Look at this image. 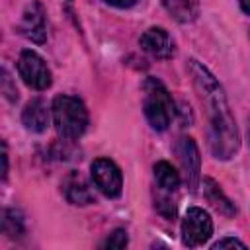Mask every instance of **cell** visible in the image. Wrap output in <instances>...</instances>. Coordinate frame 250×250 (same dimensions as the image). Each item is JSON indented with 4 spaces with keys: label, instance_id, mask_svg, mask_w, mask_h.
I'll use <instances>...</instances> for the list:
<instances>
[{
    "label": "cell",
    "instance_id": "1",
    "mask_svg": "<svg viewBox=\"0 0 250 250\" xmlns=\"http://www.w3.org/2000/svg\"><path fill=\"white\" fill-rule=\"evenodd\" d=\"M189 76L197 90V96L205 107L207 115V143L211 154L219 160L232 158L240 148V135L234 121V115L229 107L227 96L219 80L203 66L199 61L189 59L188 62Z\"/></svg>",
    "mask_w": 250,
    "mask_h": 250
},
{
    "label": "cell",
    "instance_id": "2",
    "mask_svg": "<svg viewBox=\"0 0 250 250\" xmlns=\"http://www.w3.org/2000/svg\"><path fill=\"white\" fill-rule=\"evenodd\" d=\"M51 111H53L55 129L62 139L72 141V139H78L86 131L88 109L82 100H78L74 96L61 94L53 100Z\"/></svg>",
    "mask_w": 250,
    "mask_h": 250
},
{
    "label": "cell",
    "instance_id": "3",
    "mask_svg": "<svg viewBox=\"0 0 250 250\" xmlns=\"http://www.w3.org/2000/svg\"><path fill=\"white\" fill-rule=\"evenodd\" d=\"M143 109L150 127L156 131H164L172 123L176 111L172 96L168 94L166 86L154 76H148L143 82Z\"/></svg>",
    "mask_w": 250,
    "mask_h": 250
},
{
    "label": "cell",
    "instance_id": "4",
    "mask_svg": "<svg viewBox=\"0 0 250 250\" xmlns=\"http://www.w3.org/2000/svg\"><path fill=\"white\" fill-rule=\"evenodd\" d=\"M213 234V221L207 211L189 207L182 219V242L189 248L205 244Z\"/></svg>",
    "mask_w": 250,
    "mask_h": 250
},
{
    "label": "cell",
    "instance_id": "5",
    "mask_svg": "<svg viewBox=\"0 0 250 250\" xmlns=\"http://www.w3.org/2000/svg\"><path fill=\"white\" fill-rule=\"evenodd\" d=\"M18 72H20L21 80L33 90H47L53 82L47 62L35 51H29V49L21 51V55L18 59Z\"/></svg>",
    "mask_w": 250,
    "mask_h": 250
},
{
    "label": "cell",
    "instance_id": "6",
    "mask_svg": "<svg viewBox=\"0 0 250 250\" xmlns=\"http://www.w3.org/2000/svg\"><path fill=\"white\" fill-rule=\"evenodd\" d=\"M176 152L180 158V164L184 168V178H186V186L191 193L197 191L199 184H201V156H199V148L195 145V141L191 137H180L178 145H176Z\"/></svg>",
    "mask_w": 250,
    "mask_h": 250
},
{
    "label": "cell",
    "instance_id": "7",
    "mask_svg": "<svg viewBox=\"0 0 250 250\" xmlns=\"http://www.w3.org/2000/svg\"><path fill=\"white\" fill-rule=\"evenodd\" d=\"M92 180L98 189L107 197H119L123 189V176L119 166L109 158H96L90 164Z\"/></svg>",
    "mask_w": 250,
    "mask_h": 250
},
{
    "label": "cell",
    "instance_id": "8",
    "mask_svg": "<svg viewBox=\"0 0 250 250\" xmlns=\"http://www.w3.org/2000/svg\"><path fill=\"white\" fill-rule=\"evenodd\" d=\"M20 31L23 33V37H27L33 43H43L47 39L45 10L39 0H31L25 6L21 14V21H20Z\"/></svg>",
    "mask_w": 250,
    "mask_h": 250
},
{
    "label": "cell",
    "instance_id": "9",
    "mask_svg": "<svg viewBox=\"0 0 250 250\" xmlns=\"http://www.w3.org/2000/svg\"><path fill=\"white\" fill-rule=\"evenodd\" d=\"M139 45L143 51H146L148 55L156 57V59H172L176 53V43L170 37V33L162 27H148L141 39Z\"/></svg>",
    "mask_w": 250,
    "mask_h": 250
},
{
    "label": "cell",
    "instance_id": "10",
    "mask_svg": "<svg viewBox=\"0 0 250 250\" xmlns=\"http://www.w3.org/2000/svg\"><path fill=\"white\" fill-rule=\"evenodd\" d=\"M51 113L47 104L41 100V98H35L31 100L23 111H21V123L25 125L27 131L31 133H43L47 127H49V121H51Z\"/></svg>",
    "mask_w": 250,
    "mask_h": 250
},
{
    "label": "cell",
    "instance_id": "11",
    "mask_svg": "<svg viewBox=\"0 0 250 250\" xmlns=\"http://www.w3.org/2000/svg\"><path fill=\"white\" fill-rule=\"evenodd\" d=\"M62 188H64L66 199L72 205H88V203L94 201V193H92L88 182L78 172L68 174L66 180H64V184H62Z\"/></svg>",
    "mask_w": 250,
    "mask_h": 250
},
{
    "label": "cell",
    "instance_id": "12",
    "mask_svg": "<svg viewBox=\"0 0 250 250\" xmlns=\"http://www.w3.org/2000/svg\"><path fill=\"white\" fill-rule=\"evenodd\" d=\"M201 184H203V195H205V199L211 203V207H213L215 211H219V213L225 215V217H234V215H236L234 203L223 193V189L219 188V184H217L215 180L203 178Z\"/></svg>",
    "mask_w": 250,
    "mask_h": 250
},
{
    "label": "cell",
    "instance_id": "13",
    "mask_svg": "<svg viewBox=\"0 0 250 250\" xmlns=\"http://www.w3.org/2000/svg\"><path fill=\"white\" fill-rule=\"evenodd\" d=\"M168 14L180 23L193 21L199 12V0H162Z\"/></svg>",
    "mask_w": 250,
    "mask_h": 250
},
{
    "label": "cell",
    "instance_id": "14",
    "mask_svg": "<svg viewBox=\"0 0 250 250\" xmlns=\"http://www.w3.org/2000/svg\"><path fill=\"white\" fill-rule=\"evenodd\" d=\"M154 180H156V186L166 191L176 193V189L180 188V174L170 162H164V160L154 164Z\"/></svg>",
    "mask_w": 250,
    "mask_h": 250
},
{
    "label": "cell",
    "instance_id": "15",
    "mask_svg": "<svg viewBox=\"0 0 250 250\" xmlns=\"http://www.w3.org/2000/svg\"><path fill=\"white\" fill-rule=\"evenodd\" d=\"M2 230H4V234H8L10 238L21 236L23 230H25L23 215H21L18 209H6V211H4V219H2Z\"/></svg>",
    "mask_w": 250,
    "mask_h": 250
},
{
    "label": "cell",
    "instance_id": "16",
    "mask_svg": "<svg viewBox=\"0 0 250 250\" xmlns=\"http://www.w3.org/2000/svg\"><path fill=\"white\" fill-rule=\"evenodd\" d=\"M158 193H154V207L160 215H164L166 219H174L176 217V201L172 199V193L174 191H166V189H160L156 188Z\"/></svg>",
    "mask_w": 250,
    "mask_h": 250
},
{
    "label": "cell",
    "instance_id": "17",
    "mask_svg": "<svg viewBox=\"0 0 250 250\" xmlns=\"http://www.w3.org/2000/svg\"><path fill=\"white\" fill-rule=\"evenodd\" d=\"M127 242H129L127 232H125L123 229H117V230H113V232L105 238V242L102 244V248H125Z\"/></svg>",
    "mask_w": 250,
    "mask_h": 250
},
{
    "label": "cell",
    "instance_id": "18",
    "mask_svg": "<svg viewBox=\"0 0 250 250\" xmlns=\"http://www.w3.org/2000/svg\"><path fill=\"white\" fill-rule=\"evenodd\" d=\"M229 246H236V248H246V244L242 242V240H238V238H234V236H227V238H221V240H217L215 244H213V248H229Z\"/></svg>",
    "mask_w": 250,
    "mask_h": 250
},
{
    "label": "cell",
    "instance_id": "19",
    "mask_svg": "<svg viewBox=\"0 0 250 250\" xmlns=\"http://www.w3.org/2000/svg\"><path fill=\"white\" fill-rule=\"evenodd\" d=\"M2 76H4V78H2V90H4L6 98H8V100H12V102H16V100H18V90L10 86V76H8V72H6V70L2 72Z\"/></svg>",
    "mask_w": 250,
    "mask_h": 250
},
{
    "label": "cell",
    "instance_id": "20",
    "mask_svg": "<svg viewBox=\"0 0 250 250\" xmlns=\"http://www.w3.org/2000/svg\"><path fill=\"white\" fill-rule=\"evenodd\" d=\"M104 2H107L109 6H115V8H131V6H135L139 0H104Z\"/></svg>",
    "mask_w": 250,
    "mask_h": 250
},
{
    "label": "cell",
    "instance_id": "21",
    "mask_svg": "<svg viewBox=\"0 0 250 250\" xmlns=\"http://www.w3.org/2000/svg\"><path fill=\"white\" fill-rule=\"evenodd\" d=\"M2 178L6 180V176H8V150H6V143H4V152H2Z\"/></svg>",
    "mask_w": 250,
    "mask_h": 250
},
{
    "label": "cell",
    "instance_id": "22",
    "mask_svg": "<svg viewBox=\"0 0 250 250\" xmlns=\"http://www.w3.org/2000/svg\"><path fill=\"white\" fill-rule=\"evenodd\" d=\"M238 4H240V8H242V12L250 16V0H238Z\"/></svg>",
    "mask_w": 250,
    "mask_h": 250
}]
</instances>
